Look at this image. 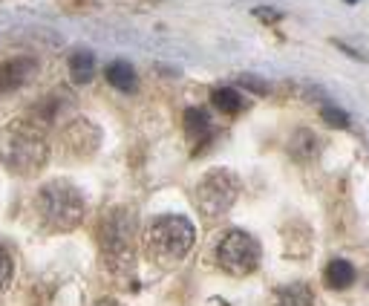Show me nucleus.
Wrapping results in <instances>:
<instances>
[{
  "label": "nucleus",
  "instance_id": "4",
  "mask_svg": "<svg viewBox=\"0 0 369 306\" xmlns=\"http://www.w3.org/2000/svg\"><path fill=\"white\" fill-rule=\"evenodd\" d=\"M35 214L46 231H72L87 217V200L69 179H49L35 194Z\"/></svg>",
  "mask_w": 369,
  "mask_h": 306
},
{
  "label": "nucleus",
  "instance_id": "23",
  "mask_svg": "<svg viewBox=\"0 0 369 306\" xmlns=\"http://www.w3.org/2000/svg\"><path fill=\"white\" fill-rule=\"evenodd\" d=\"M366 289H369V280H366Z\"/></svg>",
  "mask_w": 369,
  "mask_h": 306
},
{
  "label": "nucleus",
  "instance_id": "22",
  "mask_svg": "<svg viewBox=\"0 0 369 306\" xmlns=\"http://www.w3.org/2000/svg\"><path fill=\"white\" fill-rule=\"evenodd\" d=\"M343 4H358V0H343Z\"/></svg>",
  "mask_w": 369,
  "mask_h": 306
},
{
  "label": "nucleus",
  "instance_id": "21",
  "mask_svg": "<svg viewBox=\"0 0 369 306\" xmlns=\"http://www.w3.org/2000/svg\"><path fill=\"white\" fill-rule=\"evenodd\" d=\"M95 306H125V303H121V300H113V298H104V300H98Z\"/></svg>",
  "mask_w": 369,
  "mask_h": 306
},
{
  "label": "nucleus",
  "instance_id": "19",
  "mask_svg": "<svg viewBox=\"0 0 369 306\" xmlns=\"http://www.w3.org/2000/svg\"><path fill=\"white\" fill-rule=\"evenodd\" d=\"M254 18L265 20V23H277V20H280V12L272 9V6H257V9H254Z\"/></svg>",
  "mask_w": 369,
  "mask_h": 306
},
{
  "label": "nucleus",
  "instance_id": "13",
  "mask_svg": "<svg viewBox=\"0 0 369 306\" xmlns=\"http://www.w3.org/2000/svg\"><path fill=\"white\" fill-rule=\"evenodd\" d=\"M182 125H185V133L193 139V142H205L211 136V116L200 107H188Z\"/></svg>",
  "mask_w": 369,
  "mask_h": 306
},
{
  "label": "nucleus",
  "instance_id": "12",
  "mask_svg": "<svg viewBox=\"0 0 369 306\" xmlns=\"http://www.w3.org/2000/svg\"><path fill=\"white\" fill-rule=\"evenodd\" d=\"M69 76H72L76 84H90L95 78V55H92V50L81 46V50H76L69 55Z\"/></svg>",
  "mask_w": 369,
  "mask_h": 306
},
{
  "label": "nucleus",
  "instance_id": "18",
  "mask_svg": "<svg viewBox=\"0 0 369 306\" xmlns=\"http://www.w3.org/2000/svg\"><path fill=\"white\" fill-rule=\"evenodd\" d=\"M237 84H239V87H251L254 92H260V96H265V92H268V81L260 78V76H251V73H242V76L237 78Z\"/></svg>",
  "mask_w": 369,
  "mask_h": 306
},
{
  "label": "nucleus",
  "instance_id": "5",
  "mask_svg": "<svg viewBox=\"0 0 369 306\" xmlns=\"http://www.w3.org/2000/svg\"><path fill=\"white\" fill-rule=\"evenodd\" d=\"M237 197H239V182L237 174H231L228 168H211L196 182V208H200L205 220L225 217L234 208Z\"/></svg>",
  "mask_w": 369,
  "mask_h": 306
},
{
  "label": "nucleus",
  "instance_id": "16",
  "mask_svg": "<svg viewBox=\"0 0 369 306\" xmlns=\"http://www.w3.org/2000/svg\"><path fill=\"white\" fill-rule=\"evenodd\" d=\"M321 119H323L329 127H335V130L349 127V113L343 110V107H337L335 102H326V104H321Z\"/></svg>",
  "mask_w": 369,
  "mask_h": 306
},
{
  "label": "nucleus",
  "instance_id": "1",
  "mask_svg": "<svg viewBox=\"0 0 369 306\" xmlns=\"http://www.w3.org/2000/svg\"><path fill=\"white\" fill-rule=\"evenodd\" d=\"M49 162L46 127L29 116L9 122L0 130V165L15 176H35Z\"/></svg>",
  "mask_w": 369,
  "mask_h": 306
},
{
  "label": "nucleus",
  "instance_id": "6",
  "mask_svg": "<svg viewBox=\"0 0 369 306\" xmlns=\"http://www.w3.org/2000/svg\"><path fill=\"white\" fill-rule=\"evenodd\" d=\"M216 266L234 277L251 274L260 266V243L249 231L231 228L225 237L216 243Z\"/></svg>",
  "mask_w": 369,
  "mask_h": 306
},
{
  "label": "nucleus",
  "instance_id": "20",
  "mask_svg": "<svg viewBox=\"0 0 369 306\" xmlns=\"http://www.w3.org/2000/svg\"><path fill=\"white\" fill-rule=\"evenodd\" d=\"M332 43L337 46V50H340V53H347V55H352L355 61H366V53H361V50H355V46H349L347 41H337V38H335Z\"/></svg>",
  "mask_w": 369,
  "mask_h": 306
},
{
  "label": "nucleus",
  "instance_id": "14",
  "mask_svg": "<svg viewBox=\"0 0 369 306\" xmlns=\"http://www.w3.org/2000/svg\"><path fill=\"white\" fill-rule=\"evenodd\" d=\"M107 81H110L116 90H121V92H136V84H139L136 69H133L127 61H113V64L107 67Z\"/></svg>",
  "mask_w": 369,
  "mask_h": 306
},
{
  "label": "nucleus",
  "instance_id": "10",
  "mask_svg": "<svg viewBox=\"0 0 369 306\" xmlns=\"http://www.w3.org/2000/svg\"><path fill=\"white\" fill-rule=\"evenodd\" d=\"M323 284L335 292L349 289L355 284V266L349 260H343V257H335V260H329L323 269Z\"/></svg>",
  "mask_w": 369,
  "mask_h": 306
},
{
  "label": "nucleus",
  "instance_id": "17",
  "mask_svg": "<svg viewBox=\"0 0 369 306\" xmlns=\"http://www.w3.org/2000/svg\"><path fill=\"white\" fill-rule=\"evenodd\" d=\"M12 277H15V260H12V254L0 246V292L9 289Z\"/></svg>",
  "mask_w": 369,
  "mask_h": 306
},
{
  "label": "nucleus",
  "instance_id": "8",
  "mask_svg": "<svg viewBox=\"0 0 369 306\" xmlns=\"http://www.w3.org/2000/svg\"><path fill=\"white\" fill-rule=\"evenodd\" d=\"M64 148L67 153H76V156H90L95 148H98V130L78 119V122H72L67 130H64Z\"/></svg>",
  "mask_w": 369,
  "mask_h": 306
},
{
  "label": "nucleus",
  "instance_id": "7",
  "mask_svg": "<svg viewBox=\"0 0 369 306\" xmlns=\"http://www.w3.org/2000/svg\"><path fill=\"white\" fill-rule=\"evenodd\" d=\"M38 76V61L35 58H12L0 64V96L15 92L23 84H29Z\"/></svg>",
  "mask_w": 369,
  "mask_h": 306
},
{
  "label": "nucleus",
  "instance_id": "15",
  "mask_svg": "<svg viewBox=\"0 0 369 306\" xmlns=\"http://www.w3.org/2000/svg\"><path fill=\"white\" fill-rule=\"evenodd\" d=\"M211 104L219 113H228V116H234V113H239L245 107V102H242V96H239L237 87H216L211 92Z\"/></svg>",
  "mask_w": 369,
  "mask_h": 306
},
{
  "label": "nucleus",
  "instance_id": "3",
  "mask_svg": "<svg viewBox=\"0 0 369 306\" xmlns=\"http://www.w3.org/2000/svg\"><path fill=\"white\" fill-rule=\"evenodd\" d=\"M141 246L156 266H176L193 251L196 228L182 214H162L144 225Z\"/></svg>",
  "mask_w": 369,
  "mask_h": 306
},
{
  "label": "nucleus",
  "instance_id": "2",
  "mask_svg": "<svg viewBox=\"0 0 369 306\" xmlns=\"http://www.w3.org/2000/svg\"><path fill=\"white\" fill-rule=\"evenodd\" d=\"M136 214L127 205H113L98 223L95 240L98 251H102V263L107 266L110 274H133L136 269Z\"/></svg>",
  "mask_w": 369,
  "mask_h": 306
},
{
  "label": "nucleus",
  "instance_id": "11",
  "mask_svg": "<svg viewBox=\"0 0 369 306\" xmlns=\"http://www.w3.org/2000/svg\"><path fill=\"white\" fill-rule=\"evenodd\" d=\"M268 306H314V292L309 284H288L274 292Z\"/></svg>",
  "mask_w": 369,
  "mask_h": 306
},
{
  "label": "nucleus",
  "instance_id": "9",
  "mask_svg": "<svg viewBox=\"0 0 369 306\" xmlns=\"http://www.w3.org/2000/svg\"><path fill=\"white\" fill-rule=\"evenodd\" d=\"M321 151H323L321 136H317L314 130H309V127H298L288 139V156L294 162H314L317 156H321Z\"/></svg>",
  "mask_w": 369,
  "mask_h": 306
}]
</instances>
